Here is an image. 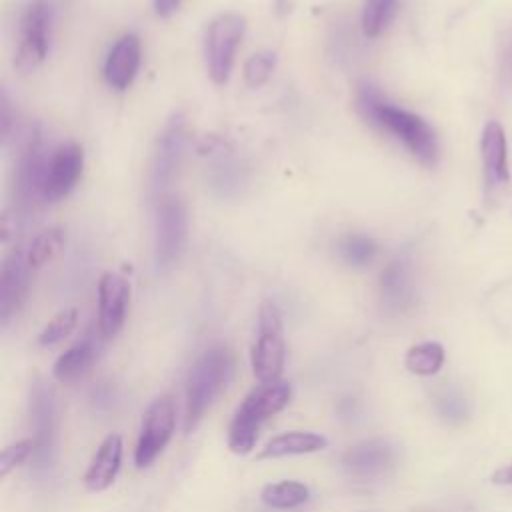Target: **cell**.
I'll return each instance as SVG.
<instances>
[{"label":"cell","mask_w":512,"mask_h":512,"mask_svg":"<svg viewBox=\"0 0 512 512\" xmlns=\"http://www.w3.org/2000/svg\"><path fill=\"white\" fill-rule=\"evenodd\" d=\"M358 112L366 122L400 140L406 150L426 166H434L440 146L432 126L418 114L390 102L376 86L364 82L356 92Z\"/></svg>","instance_id":"obj_1"},{"label":"cell","mask_w":512,"mask_h":512,"mask_svg":"<svg viewBox=\"0 0 512 512\" xmlns=\"http://www.w3.org/2000/svg\"><path fill=\"white\" fill-rule=\"evenodd\" d=\"M292 386L286 380L260 382L236 408L228 426V448L234 454H250L262 424L290 404Z\"/></svg>","instance_id":"obj_2"},{"label":"cell","mask_w":512,"mask_h":512,"mask_svg":"<svg viewBox=\"0 0 512 512\" xmlns=\"http://www.w3.org/2000/svg\"><path fill=\"white\" fill-rule=\"evenodd\" d=\"M234 376V354L224 346L208 348L190 368L186 380L184 432H192L206 408Z\"/></svg>","instance_id":"obj_3"},{"label":"cell","mask_w":512,"mask_h":512,"mask_svg":"<svg viewBox=\"0 0 512 512\" xmlns=\"http://www.w3.org/2000/svg\"><path fill=\"white\" fill-rule=\"evenodd\" d=\"M284 326L274 302L264 300L258 308L256 332L250 348V366L258 382L280 380L284 368Z\"/></svg>","instance_id":"obj_4"},{"label":"cell","mask_w":512,"mask_h":512,"mask_svg":"<svg viewBox=\"0 0 512 512\" xmlns=\"http://www.w3.org/2000/svg\"><path fill=\"white\" fill-rule=\"evenodd\" d=\"M188 240V214L180 198L164 194L154 206V268L158 274L178 264Z\"/></svg>","instance_id":"obj_5"},{"label":"cell","mask_w":512,"mask_h":512,"mask_svg":"<svg viewBox=\"0 0 512 512\" xmlns=\"http://www.w3.org/2000/svg\"><path fill=\"white\" fill-rule=\"evenodd\" d=\"M246 20L238 12L218 14L204 34V62L210 80L224 86L230 80L236 48L242 42Z\"/></svg>","instance_id":"obj_6"},{"label":"cell","mask_w":512,"mask_h":512,"mask_svg":"<svg viewBox=\"0 0 512 512\" xmlns=\"http://www.w3.org/2000/svg\"><path fill=\"white\" fill-rule=\"evenodd\" d=\"M30 420L34 432L32 468L36 474H46L52 468L56 456L58 412L54 390L42 378H34L30 384Z\"/></svg>","instance_id":"obj_7"},{"label":"cell","mask_w":512,"mask_h":512,"mask_svg":"<svg viewBox=\"0 0 512 512\" xmlns=\"http://www.w3.org/2000/svg\"><path fill=\"white\" fill-rule=\"evenodd\" d=\"M188 146V126L182 112H174L162 126L150 162V192L156 198L166 194V188L178 176Z\"/></svg>","instance_id":"obj_8"},{"label":"cell","mask_w":512,"mask_h":512,"mask_svg":"<svg viewBox=\"0 0 512 512\" xmlns=\"http://www.w3.org/2000/svg\"><path fill=\"white\" fill-rule=\"evenodd\" d=\"M54 10L48 0H32L20 18L16 66L22 72L34 70L50 50Z\"/></svg>","instance_id":"obj_9"},{"label":"cell","mask_w":512,"mask_h":512,"mask_svg":"<svg viewBox=\"0 0 512 512\" xmlns=\"http://www.w3.org/2000/svg\"><path fill=\"white\" fill-rule=\"evenodd\" d=\"M176 426V404L172 396L156 398L144 412L138 442L134 448V464L146 468L166 448Z\"/></svg>","instance_id":"obj_10"},{"label":"cell","mask_w":512,"mask_h":512,"mask_svg":"<svg viewBox=\"0 0 512 512\" xmlns=\"http://www.w3.org/2000/svg\"><path fill=\"white\" fill-rule=\"evenodd\" d=\"M48 154L42 146V134L36 126L22 132L18 158L14 166V190L18 200L28 206L42 198V178Z\"/></svg>","instance_id":"obj_11"},{"label":"cell","mask_w":512,"mask_h":512,"mask_svg":"<svg viewBox=\"0 0 512 512\" xmlns=\"http://www.w3.org/2000/svg\"><path fill=\"white\" fill-rule=\"evenodd\" d=\"M84 170V150L76 142L56 146L46 160L42 178V200L58 202L66 198L78 184Z\"/></svg>","instance_id":"obj_12"},{"label":"cell","mask_w":512,"mask_h":512,"mask_svg":"<svg viewBox=\"0 0 512 512\" xmlns=\"http://www.w3.org/2000/svg\"><path fill=\"white\" fill-rule=\"evenodd\" d=\"M32 272L26 252L24 250H12L0 270V322L6 326L24 306L30 284H32Z\"/></svg>","instance_id":"obj_13"},{"label":"cell","mask_w":512,"mask_h":512,"mask_svg":"<svg viewBox=\"0 0 512 512\" xmlns=\"http://www.w3.org/2000/svg\"><path fill=\"white\" fill-rule=\"evenodd\" d=\"M130 302V282L118 272H104L98 280V332L102 338H114L126 320Z\"/></svg>","instance_id":"obj_14"},{"label":"cell","mask_w":512,"mask_h":512,"mask_svg":"<svg viewBox=\"0 0 512 512\" xmlns=\"http://www.w3.org/2000/svg\"><path fill=\"white\" fill-rule=\"evenodd\" d=\"M380 302L384 310L392 314H400L412 308L416 290H414V280H412V268L406 258H394L384 266L380 272Z\"/></svg>","instance_id":"obj_15"},{"label":"cell","mask_w":512,"mask_h":512,"mask_svg":"<svg viewBox=\"0 0 512 512\" xmlns=\"http://www.w3.org/2000/svg\"><path fill=\"white\" fill-rule=\"evenodd\" d=\"M142 58V46L140 38L136 34H124L120 36L112 48L108 50V56L104 60V78L110 88L114 90H126L140 68Z\"/></svg>","instance_id":"obj_16"},{"label":"cell","mask_w":512,"mask_h":512,"mask_svg":"<svg viewBox=\"0 0 512 512\" xmlns=\"http://www.w3.org/2000/svg\"><path fill=\"white\" fill-rule=\"evenodd\" d=\"M394 464V450L384 440H366L356 446H350L342 454L344 470L362 480L382 476Z\"/></svg>","instance_id":"obj_17"},{"label":"cell","mask_w":512,"mask_h":512,"mask_svg":"<svg viewBox=\"0 0 512 512\" xmlns=\"http://www.w3.org/2000/svg\"><path fill=\"white\" fill-rule=\"evenodd\" d=\"M480 154H482V166H484V180L486 188H496L504 182H508V146H506V134L504 128L490 120L482 130L480 140Z\"/></svg>","instance_id":"obj_18"},{"label":"cell","mask_w":512,"mask_h":512,"mask_svg":"<svg viewBox=\"0 0 512 512\" xmlns=\"http://www.w3.org/2000/svg\"><path fill=\"white\" fill-rule=\"evenodd\" d=\"M122 462V438L118 434H108L96 448L88 470L84 474V486L90 492H102L110 488L118 476Z\"/></svg>","instance_id":"obj_19"},{"label":"cell","mask_w":512,"mask_h":512,"mask_svg":"<svg viewBox=\"0 0 512 512\" xmlns=\"http://www.w3.org/2000/svg\"><path fill=\"white\" fill-rule=\"evenodd\" d=\"M328 444L326 436L308 432V430H290L274 436L266 442V446L258 452V460H274L282 456H300L314 454L324 450Z\"/></svg>","instance_id":"obj_20"},{"label":"cell","mask_w":512,"mask_h":512,"mask_svg":"<svg viewBox=\"0 0 512 512\" xmlns=\"http://www.w3.org/2000/svg\"><path fill=\"white\" fill-rule=\"evenodd\" d=\"M94 358H96V344L92 338H84L56 358L52 374L60 382H74L88 372Z\"/></svg>","instance_id":"obj_21"},{"label":"cell","mask_w":512,"mask_h":512,"mask_svg":"<svg viewBox=\"0 0 512 512\" xmlns=\"http://www.w3.org/2000/svg\"><path fill=\"white\" fill-rule=\"evenodd\" d=\"M310 498V490L306 484L298 480H280L274 484H266L260 492V500L276 510H290L302 506Z\"/></svg>","instance_id":"obj_22"},{"label":"cell","mask_w":512,"mask_h":512,"mask_svg":"<svg viewBox=\"0 0 512 512\" xmlns=\"http://www.w3.org/2000/svg\"><path fill=\"white\" fill-rule=\"evenodd\" d=\"M444 364V348L438 342H420L408 348L404 366L416 376H434Z\"/></svg>","instance_id":"obj_23"},{"label":"cell","mask_w":512,"mask_h":512,"mask_svg":"<svg viewBox=\"0 0 512 512\" xmlns=\"http://www.w3.org/2000/svg\"><path fill=\"white\" fill-rule=\"evenodd\" d=\"M398 10V0H364L362 4V32L366 38H378L392 22Z\"/></svg>","instance_id":"obj_24"},{"label":"cell","mask_w":512,"mask_h":512,"mask_svg":"<svg viewBox=\"0 0 512 512\" xmlns=\"http://www.w3.org/2000/svg\"><path fill=\"white\" fill-rule=\"evenodd\" d=\"M64 242H66V234L60 226L42 230L26 248V258H28L30 266L36 270V268L48 264L64 248Z\"/></svg>","instance_id":"obj_25"},{"label":"cell","mask_w":512,"mask_h":512,"mask_svg":"<svg viewBox=\"0 0 512 512\" xmlns=\"http://www.w3.org/2000/svg\"><path fill=\"white\" fill-rule=\"evenodd\" d=\"M338 254L346 264L356 266V268H364V266L374 262V258L378 254V246L370 236L350 232V234L340 238Z\"/></svg>","instance_id":"obj_26"},{"label":"cell","mask_w":512,"mask_h":512,"mask_svg":"<svg viewBox=\"0 0 512 512\" xmlns=\"http://www.w3.org/2000/svg\"><path fill=\"white\" fill-rule=\"evenodd\" d=\"M276 52L272 50H260V52H254L246 62H244V68H242V76H244V82L248 88H260L264 86L274 68H276Z\"/></svg>","instance_id":"obj_27"},{"label":"cell","mask_w":512,"mask_h":512,"mask_svg":"<svg viewBox=\"0 0 512 512\" xmlns=\"http://www.w3.org/2000/svg\"><path fill=\"white\" fill-rule=\"evenodd\" d=\"M212 186L220 190V194L228 196L238 190V186L244 182L242 166L232 156H220L212 166Z\"/></svg>","instance_id":"obj_28"},{"label":"cell","mask_w":512,"mask_h":512,"mask_svg":"<svg viewBox=\"0 0 512 512\" xmlns=\"http://www.w3.org/2000/svg\"><path fill=\"white\" fill-rule=\"evenodd\" d=\"M76 324H78V310L64 308L42 328V332L38 334V342L42 346H54V344L66 340L72 334V330L76 328Z\"/></svg>","instance_id":"obj_29"},{"label":"cell","mask_w":512,"mask_h":512,"mask_svg":"<svg viewBox=\"0 0 512 512\" xmlns=\"http://www.w3.org/2000/svg\"><path fill=\"white\" fill-rule=\"evenodd\" d=\"M436 410L446 422L458 424V422L466 420V416H468V402L458 390L450 388V390H444L436 398Z\"/></svg>","instance_id":"obj_30"},{"label":"cell","mask_w":512,"mask_h":512,"mask_svg":"<svg viewBox=\"0 0 512 512\" xmlns=\"http://www.w3.org/2000/svg\"><path fill=\"white\" fill-rule=\"evenodd\" d=\"M32 454H34V440L32 438H24V440L8 444L2 450V456H0V476L6 478L12 470H16L28 458H32Z\"/></svg>","instance_id":"obj_31"},{"label":"cell","mask_w":512,"mask_h":512,"mask_svg":"<svg viewBox=\"0 0 512 512\" xmlns=\"http://www.w3.org/2000/svg\"><path fill=\"white\" fill-rule=\"evenodd\" d=\"M92 400H94L96 408H110L112 402H114V392L108 384H100L98 388H94Z\"/></svg>","instance_id":"obj_32"},{"label":"cell","mask_w":512,"mask_h":512,"mask_svg":"<svg viewBox=\"0 0 512 512\" xmlns=\"http://www.w3.org/2000/svg\"><path fill=\"white\" fill-rule=\"evenodd\" d=\"M182 0H154V12L160 18H170L178 8Z\"/></svg>","instance_id":"obj_33"},{"label":"cell","mask_w":512,"mask_h":512,"mask_svg":"<svg viewBox=\"0 0 512 512\" xmlns=\"http://www.w3.org/2000/svg\"><path fill=\"white\" fill-rule=\"evenodd\" d=\"M490 482L498 484V486H510L512 484V462L494 470V474L490 476Z\"/></svg>","instance_id":"obj_34"},{"label":"cell","mask_w":512,"mask_h":512,"mask_svg":"<svg viewBox=\"0 0 512 512\" xmlns=\"http://www.w3.org/2000/svg\"><path fill=\"white\" fill-rule=\"evenodd\" d=\"M292 6H294V0H274V8L280 16L292 12Z\"/></svg>","instance_id":"obj_35"}]
</instances>
